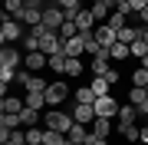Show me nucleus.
Listing matches in <instances>:
<instances>
[{"mask_svg":"<svg viewBox=\"0 0 148 145\" xmlns=\"http://www.w3.org/2000/svg\"><path fill=\"white\" fill-rule=\"evenodd\" d=\"M73 119L79 125H92L95 122V106H89V102H76V106H73Z\"/></svg>","mask_w":148,"mask_h":145,"instance_id":"obj_7","label":"nucleus"},{"mask_svg":"<svg viewBox=\"0 0 148 145\" xmlns=\"http://www.w3.org/2000/svg\"><path fill=\"white\" fill-rule=\"evenodd\" d=\"M46 69H53V73H66V56H63V53L49 56V66H46Z\"/></svg>","mask_w":148,"mask_h":145,"instance_id":"obj_28","label":"nucleus"},{"mask_svg":"<svg viewBox=\"0 0 148 145\" xmlns=\"http://www.w3.org/2000/svg\"><path fill=\"white\" fill-rule=\"evenodd\" d=\"M138 112H142V115H145V119H148V99H145V102H142V106H138Z\"/></svg>","mask_w":148,"mask_h":145,"instance_id":"obj_41","label":"nucleus"},{"mask_svg":"<svg viewBox=\"0 0 148 145\" xmlns=\"http://www.w3.org/2000/svg\"><path fill=\"white\" fill-rule=\"evenodd\" d=\"M92 106H95V115H99V119H119L122 102H119V99H112V92H109V96H99Z\"/></svg>","mask_w":148,"mask_h":145,"instance_id":"obj_3","label":"nucleus"},{"mask_svg":"<svg viewBox=\"0 0 148 145\" xmlns=\"http://www.w3.org/2000/svg\"><path fill=\"white\" fill-rule=\"evenodd\" d=\"M145 89H148V86H145Z\"/></svg>","mask_w":148,"mask_h":145,"instance_id":"obj_48","label":"nucleus"},{"mask_svg":"<svg viewBox=\"0 0 148 145\" xmlns=\"http://www.w3.org/2000/svg\"><path fill=\"white\" fill-rule=\"evenodd\" d=\"M92 129V135H102V139H109V132H112V119H99L95 115V122L89 125Z\"/></svg>","mask_w":148,"mask_h":145,"instance_id":"obj_16","label":"nucleus"},{"mask_svg":"<svg viewBox=\"0 0 148 145\" xmlns=\"http://www.w3.org/2000/svg\"><path fill=\"white\" fill-rule=\"evenodd\" d=\"M40 119H43L40 109H23V112H20V122H23V125H36Z\"/></svg>","mask_w":148,"mask_h":145,"instance_id":"obj_24","label":"nucleus"},{"mask_svg":"<svg viewBox=\"0 0 148 145\" xmlns=\"http://www.w3.org/2000/svg\"><path fill=\"white\" fill-rule=\"evenodd\" d=\"M89 145H109V142L102 139V135H92V139H89Z\"/></svg>","mask_w":148,"mask_h":145,"instance_id":"obj_40","label":"nucleus"},{"mask_svg":"<svg viewBox=\"0 0 148 145\" xmlns=\"http://www.w3.org/2000/svg\"><path fill=\"white\" fill-rule=\"evenodd\" d=\"M142 142H148V125H142Z\"/></svg>","mask_w":148,"mask_h":145,"instance_id":"obj_43","label":"nucleus"},{"mask_svg":"<svg viewBox=\"0 0 148 145\" xmlns=\"http://www.w3.org/2000/svg\"><path fill=\"white\" fill-rule=\"evenodd\" d=\"M89 139H92V129H89V125H79V122H76L73 129H69V142H73V145H89Z\"/></svg>","mask_w":148,"mask_h":145,"instance_id":"obj_11","label":"nucleus"},{"mask_svg":"<svg viewBox=\"0 0 148 145\" xmlns=\"http://www.w3.org/2000/svg\"><path fill=\"white\" fill-rule=\"evenodd\" d=\"M16 40H23V23L3 13V27H0V43H3V46H10V43H16Z\"/></svg>","mask_w":148,"mask_h":145,"instance_id":"obj_2","label":"nucleus"},{"mask_svg":"<svg viewBox=\"0 0 148 145\" xmlns=\"http://www.w3.org/2000/svg\"><path fill=\"white\" fill-rule=\"evenodd\" d=\"M128 56H132V46H128V43H115V46H112V59H115V63H119V59H128Z\"/></svg>","mask_w":148,"mask_h":145,"instance_id":"obj_25","label":"nucleus"},{"mask_svg":"<svg viewBox=\"0 0 148 145\" xmlns=\"http://www.w3.org/2000/svg\"><path fill=\"white\" fill-rule=\"evenodd\" d=\"M43 135H46V129L30 125V129H27V142H30V145H43Z\"/></svg>","mask_w":148,"mask_h":145,"instance_id":"obj_23","label":"nucleus"},{"mask_svg":"<svg viewBox=\"0 0 148 145\" xmlns=\"http://www.w3.org/2000/svg\"><path fill=\"white\" fill-rule=\"evenodd\" d=\"M23 66H27L30 73H40V69H46V66H49V56L40 53V49H30V53L23 56Z\"/></svg>","mask_w":148,"mask_h":145,"instance_id":"obj_6","label":"nucleus"},{"mask_svg":"<svg viewBox=\"0 0 148 145\" xmlns=\"http://www.w3.org/2000/svg\"><path fill=\"white\" fill-rule=\"evenodd\" d=\"M135 16H138V23H142V27H148V7H145L142 13H135Z\"/></svg>","mask_w":148,"mask_h":145,"instance_id":"obj_39","label":"nucleus"},{"mask_svg":"<svg viewBox=\"0 0 148 145\" xmlns=\"http://www.w3.org/2000/svg\"><path fill=\"white\" fill-rule=\"evenodd\" d=\"M23 46H27V53H30V49H40V36L27 33V36H23Z\"/></svg>","mask_w":148,"mask_h":145,"instance_id":"obj_36","label":"nucleus"},{"mask_svg":"<svg viewBox=\"0 0 148 145\" xmlns=\"http://www.w3.org/2000/svg\"><path fill=\"white\" fill-rule=\"evenodd\" d=\"M69 99V86H66V82L63 79H59V82H49V89H46V106L49 109H59V102H66Z\"/></svg>","mask_w":148,"mask_h":145,"instance_id":"obj_4","label":"nucleus"},{"mask_svg":"<svg viewBox=\"0 0 148 145\" xmlns=\"http://www.w3.org/2000/svg\"><path fill=\"white\" fill-rule=\"evenodd\" d=\"M23 102H27V109H43L46 106V92H27Z\"/></svg>","mask_w":148,"mask_h":145,"instance_id":"obj_19","label":"nucleus"},{"mask_svg":"<svg viewBox=\"0 0 148 145\" xmlns=\"http://www.w3.org/2000/svg\"><path fill=\"white\" fill-rule=\"evenodd\" d=\"M20 49L16 46H3L0 49V69H16V66H20Z\"/></svg>","mask_w":148,"mask_h":145,"instance_id":"obj_8","label":"nucleus"},{"mask_svg":"<svg viewBox=\"0 0 148 145\" xmlns=\"http://www.w3.org/2000/svg\"><path fill=\"white\" fill-rule=\"evenodd\" d=\"M86 53V33H76L73 40L63 43V56H82Z\"/></svg>","mask_w":148,"mask_h":145,"instance_id":"obj_9","label":"nucleus"},{"mask_svg":"<svg viewBox=\"0 0 148 145\" xmlns=\"http://www.w3.org/2000/svg\"><path fill=\"white\" fill-rule=\"evenodd\" d=\"M95 40H99V46H115L119 43V30H112L109 23H102V27H95Z\"/></svg>","mask_w":148,"mask_h":145,"instance_id":"obj_10","label":"nucleus"},{"mask_svg":"<svg viewBox=\"0 0 148 145\" xmlns=\"http://www.w3.org/2000/svg\"><path fill=\"white\" fill-rule=\"evenodd\" d=\"M16 82H20V86L27 89V82H30V73H16Z\"/></svg>","mask_w":148,"mask_h":145,"instance_id":"obj_38","label":"nucleus"},{"mask_svg":"<svg viewBox=\"0 0 148 145\" xmlns=\"http://www.w3.org/2000/svg\"><path fill=\"white\" fill-rule=\"evenodd\" d=\"M119 132L125 135L128 142H142V129H135V125H119Z\"/></svg>","mask_w":148,"mask_h":145,"instance_id":"obj_27","label":"nucleus"},{"mask_svg":"<svg viewBox=\"0 0 148 145\" xmlns=\"http://www.w3.org/2000/svg\"><path fill=\"white\" fill-rule=\"evenodd\" d=\"M135 145H148V142H135Z\"/></svg>","mask_w":148,"mask_h":145,"instance_id":"obj_45","label":"nucleus"},{"mask_svg":"<svg viewBox=\"0 0 148 145\" xmlns=\"http://www.w3.org/2000/svg\"><path fill=\"white\" fill-rule=\"evenodd\" d=\"M76 33H79V27H76V20H66L63 27H59V36H63V40H73Z\"/></svg>","mask_w":148,"mask_h":145,"instance_id":"obj_29","label":"nucleus"},{"mask_svg":"<svg viewBox=\"0 0 148 145\" xmlns=\"http://www.w3.org/2000/svg\"><path fill=\"white\" fill-rule=\"evenodd\" d=\"M132 56H138V59H142V56H148V43H145L142 36H138L135 43H132Z\"/></svg>","mask_w":148,"mask_h":145,"instance_id":"obj_34","label":"nucleus"},{"mask_svg":"<svg viewBox=\"0 0 148 145\" xmlns=\"http://www.w3.org/2000/svg\"><path fill=\"white\" fill-rule=\"evenodd\" d=\"M79 3H86V0H79Z\"/></svg>","mask_w":148,"mask_h":145,"instance_id":"obj_47","label":"nucleus"},{"mask_svg":"<svg viewBox=\"0 0 148 145\" xmlns=\"http://www.w3.org/2000/svg\"><path fill=\"white\" fill-rule=\"evenodd\" d=\"M23 0H3V13L7 16H13V20H23Z\"/></svg>","mask_w":148,"mask_h":145,"instance_id":"obj_15","label":"nucleus"},{"mask_svg":"<svg viewBox=\"0 0 148 145\" xmlns=\"http://www.w3.org/2000/svg\"><path fill=\"white\" fill-rule=\"evenodd\" d=\"M43 23H46L49 30H59V27L66 23V10H63L59 3H49L46 10H43Z\"/></svg>","mask_w":148,"mask_h":145,"instance_id":"obj_5","label":"nucleus"},{"mask_svg":"<svg viewBox=\"0 0 148 145\" xmlns=\"http://www.w3.org/2000/svg\"><path fill=\"white\" fill-rule=\"evenodd\" d=\"M95 99H99V96H95V92H92L89 86H82V89H76V102H89V106H92Z\"/></svg>","mask_w":148,"mask_h":145,"instance_id":"obj_31","label":"nucleus"},{"mask_svg":"<svg viewBox=\"0 0 148 145\" xmlns=\"http://www.w3.org/2000/svg\"><path fill=\"white\" fill-rule=\"evenodd\" d=\"M142 115L138 112V106H132V102H125V106L119 109V125H135V119Z\"/></svg>","mask_w":148,"mask_h":145,"instance_id":"obj_13","label":"nucleus"},{"mask_svg":"<svg viewBox=\"0 0 148 145\" xmlns=\"http://www.w3.org/2000/svg\"><path fill=\"white\" fill-rule=\"evenodd\" d=\"M76 27H79V33H92L95 16H92V10H89V7H82V10H79V16H76Z\"/></svg>","mask_w":148,"mask_h":145,"instance_id":"obj_14","label":"nucleus"},{"mask_svg":"<svg viewBox=\"0 0 148 145\" xmlns=\"http://www.w3.org/2000/svg\"><path fill=\"white\" fill-rule=\"evenodd\" d=\"M89 89L95 92V96H109V92H112V82H109V79H102V76H92Z\"/></svg>","mask_w":148,"mask_h":145,"instance_id":"obj_17","label":"nucleus"},{"mask_svg":"<svg viewBox=\"0 0 148 145\" xmlns=\"http://www.w3.org/2000/svg\"><path fill=\"white\" fill-rule=\"evenodd\" d=\"M125 20H128V16H125V13H119V10H112V16H109V20H106V23H109V27H112V30H122V27H125Z\"/></svg>","mask_w":148,"mask_h":145,"instance_id":"obj_32","label":"nucleus"},{"mask_svg":"<svg viewBox=\"0 0 148 145\" xmlns=\"http://www.w3.org/2000/svg\"><path fill=\"white\" fill-rule=\"evenodd\" d=\"M0 109L3 112H23L27 102H23V96H0Z\"/></svg>","mask_w":148,"mask_h":145,"instance_id":"obj_12","label":"nucleus"},{"mask_svg":"<svg viewBox=\"0 0 148 145\" xmlns=\"http://www.w3.org/2000/svg\"><path fill=\"white\" fill-rule=\"evenodd\" d=\"M49 3H56V0H49Z\"/></svg>","mask_w":148,"mask_h":145,"instance_id":"obj_46","label":"nucleus"},{"mask_svg":"<svg viewBox=\"0 0 148 145\" xmlns=\"http://www.w3.org/2000/svg\"><path fill=\"white\" fill-rule=\"evenodd\" d=\"M79 73H86L82 69V59L79 56H66V76H79Z\"/></svg>","mask_w":148,"mask_h":145,"instance_id":"obj_21","label":"nucleus"},{"mask_svg":"<svg viewBox=\"0 0 148 145\" xmlns=\"http://www.w3.org/2000/svg\"><path fill=\"white\" fill-rule=\"evenodd\" d=\"M132 86H142V89L148 86V69H145V66H138V69L132 73Z\"/></svg>","mask_w":148,"mask_h":145,"instance_id":"obj_30","label":"nucleus"},{"mask_svg":"<svg viewBox=\"0 0 148 145\" xmlns=\"http://www.w3.org/2000/svg\"><path fill=\"white\" fill-rule=\"evenodd\" d=\"M89 10H92L95 20H109L112 16V3H89Z\"/></svg>","mask_w":148,"mask_h":145,"instance_id":"obj_20","label":"nucleus"},{"mask_svg":"<svg viewBox=\"0 0 148 145\" xmlns=\"http://www.w3.org/2000/svg\"><path fill=\"white\" fill-rule=\"evenodd\" d=\"M23 7H27V10H46L49 0H23Z\"/></svg>","mask_w":148,"mask_h":145,"instance_id":"obj_35","label":"nucleus"},{"mask_svg":"<svg viewBox=\"0 0 148 145\" xmlns=\"http://www.w3.org/2000/svg\"><path fill=\"white\" fill-rule=\"evenodd\" d=\"M49 89V82L43 79V76H30V82H27V92H46Z\"/></svg>","mask_w":148,"mask_h":145,"instance_id":"obj_22","label":"nucleus"},{"mask_svg":"<svg viewBox=\"0 0 148 145\" xmlns=\"http://www.w3.org/2000/svg\"><path fill=\"white\" fill-rule=\"evenodd\" d=\"M138 36H142L145 43H148V27H142V30H138Z\"/></svg>","mask_w":148,"mask_h":145,"instance_id":"obj_42","label":"nucleus"},{"mask_svg":"<svg viewBox=\"0 0 148 145\" xmlns=\"http://www.w3.org/2000/svg\"><path fill=\"white\" fill-rule=\"evenodd\" d=\"M43 125H46V129L63 132V135H69V129L76 125V119H73V112H63V109H49V112H43Z\"/></svg>","mask_w":148,"mask_h":145,"instance_id":"obj_1","label":"nucleus"},{"mask_svg":"<svg viewBox=\"0 0 148 145\" xmlns=\"http://www.w3.org/2000/svg\"><path fill=\"white\" fill-rule=\"evenodd\" d=\"M138 66H145V69H148V56H142V59H138Z\"/></svg>","mask_w":148,"mask_h":145,"instance_id":"obj_44","label":"nucleus"},{"mask_svg":"<svg viewBox=\"0 0 148 145\" xmlns=\"http://www.w3.org/2000/svg\"><path fill=\"white\" fill-rule=\"evenodd\" d=\"M128 7H132V13H142L148 7V0H128Z\"/></svg>","mask_w":148,"mask_h":145,"instance_id":"obj_37","label":"nucleus"},{"mask_svg":"<svg viewBox=\"0 0 148 145\" xmlns=\"http://www.w3.org/2000/svg\"><path fill=\"white\" fill-rule=\"evenodd\" d=\"M145 99H148V89H142V86H132V92H128V102H132V106H142Z\"/></svg>","mask_w":148,"mask_h":145,"instance_id":"obj_26","label":"nucleus"},{"mask_svg":"<svg viewBox=\"0 0 148 145\" xmlns=\"http://www.w3.org/2000/svg\"><path fill=\"white\" fill-rule=\"evenodd\" d=\"M20 125H23L20 122V112H3V115H0V129H10L13 132V129H20Z\"/></svg>","mask_w":148,"mask_h":145,"instance_id":"obj_18","label":"nucleus"},{"mask_svg":"<svg viewBox=\"0 0 148 145\" xmlns=\"http://www.w3.org/2000/svg\"><path fill=\"white\" fill-rule=\"evenodd\" d=\"M3 145H30V142H27V132H20V129H13V132H10V139H7Z\"/></svg>","mask_w":148,"mask_h":145,"instance_id":"obj_33","label":"nucleus"}]
</instances>
